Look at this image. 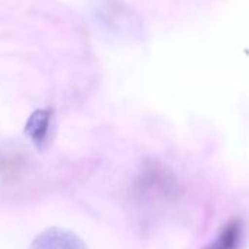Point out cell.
<instances>
[{
  "instance_id": "3957f363",
  "label": "cell",
  "mask_w": 249,
  "mask_h": 249,
  "mask_svg": "<svg viewBox=\"0 0 249 249\" xmlns=\"http://www.w3.org/2000/svg\"><path fill=\"white\" fill-rule=\"evenodd\" d=\"M25 134L38 149L47 147L53 134V114L48 109L34 112L26 123Z\"/></svg>"
},
{
  "instance_id": "6da1fadb",
  "label": "cell",
  "mask_w": 249,
  "mask_h": 249,
  "mask_svg": "<svg viewBox=\"0 0 249 249\" xmlns=\"http://www.w3.org/2000/svg\"><path fill=\"white\" fill-rule=\"evenodd\" d=\"M134 193L150 201H171L178 196L177 178L163 165L149 163L139 175Z\"/></svg>"
},
{
  "instance_id": "277c9868",
  "label": "cell",
  "mask_w": 249,
  "mask_h": 249,
  "mask_svg": "<svg viewBox=\"0 0 249 249\" xmlns=\"http://www.w3.org/2000/svg\"><path fill=\"white\" fill-rule=\"evenodd\" d=\"M244 239V228L239 219L228 223L217 239L204 249H239Z\"/></svg>"
},
{
  "instance_id": "7a4b0ae2",
  "label": "cell",
  "mask_w": 249,
  "mask_h": 249,
  "mask_svg": "<svg viewBox=\"0 0 249 249\" xmlns=\"http://www.w3.org/2000/svg\"><path fill=\"white\" fill-rule=\"evenodd\" d=\"M29 249H88V247L77 235L66 229L50 228L34 239Z\"/></svg>"
}]
</instances>
